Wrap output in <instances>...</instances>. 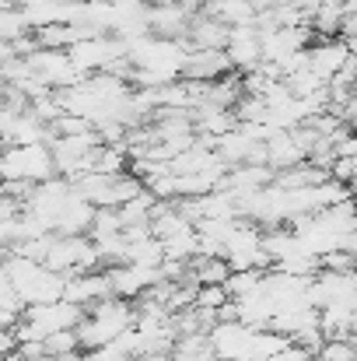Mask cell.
Segmentation results:
<instances>
[{"label":"cell","instance_id":"cell-2","mask_svg":"<svg viewBox=\"0 0 357 361\" xmlns=\"http://www.w3.org/2000/svg\"><path fill=\"white\" fill-rule=\"evenodd\" d=\"M14 348H18L14 334H11V330H0V361L7 358V355H14Z\"/></svg>","mask_w":357,"mask_h":361},{"label":"cell","instance_id":"cell-1","mask_svg":"<svg viewBox=\"0 0 357 361\" xmlns=\"http://www.w3.org/2000/svg\"><path fill=\"white\" fill-rule=\"evenodd\" d=\"M315 361H357L354 355V341H322Z\"/></svg>","mask_w":357,"mask_h":361}]
</instances>
